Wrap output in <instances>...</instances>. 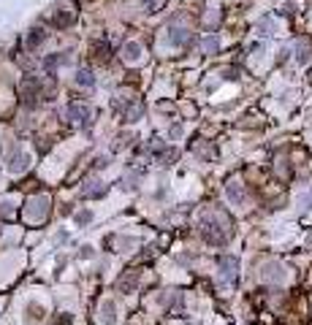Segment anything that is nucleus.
<instances>
[{
	"instance_id": "nucleus-1",
	"label": "nucleus",
	"mask_w": 312,
	"mask_h": 325,
	"mask_svg": "<svg viewBox=\"0 0 312 325\" xmlns=\"http://www.w3.org/2000/svg\"><path fill=\"white\" fill-rule=\"evenodd\" d=\"M68 114H71L76 122H84V120L90 117V109H87V106H79V103H74V106L68 109Z\"/></svg>"
},
{
	"instance_id": "nucleus-2",
	"label": "nucleus",
	"mask_w": 312,
	"mask_h": 325,
	"mask_svg": "<svg viewBox=\"0 0 312 325\" xmlns=\"http://www.w3.org/2000/svg\"><path fill=\"white\" fill-rule=\"evenodd\" d=\"M76 82L79 84H92V76L87 74V70H79V74H76Z\"/></svg>"
}]
</instances>
